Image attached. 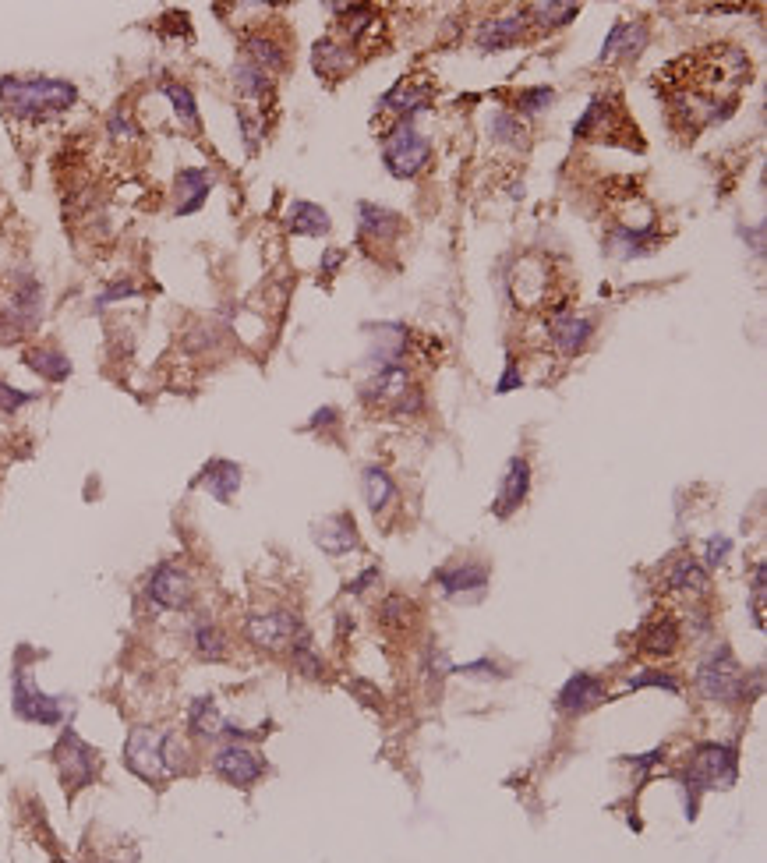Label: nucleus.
<instances>
[{
  "mask_svg": "<svg viewBox=\"0 0 767 863\" xmlns=\"http://www.w3.org/2000/svg\"><path fill=\"white\" fill-rule=\"evenodd\" d=\"M527 25H538L541 32H552L580 18V4H527L524 8Z\"/></svg>",
  "mask_w": 767,
  "mask_h": 863,
  "instance_id": "nucleus-40",
  "label": "nucleus"
},
{
  "mask_svg": "<svg viewBox=\"0 0 767 863\" xmlns=\"http://www.w3.org/2000/svg\"><path fill=\"white\" fill-rule=\"evenodd\" d=\"M145 595H149L152 605H160L167 612H181L191 605V595H195V584L191 577L174 563H160L156 570L149 573L145 581Z\"/></svg>",
  "mask_w": 767,
  "mask_h": 863,
  "instance_id": "nucleus-18",
  "label": "nucleus"
},
{
  "mask_svg": "<svg viewBox=\"0 0 767 863\" xmlns=\"http://www.w3.org/2000/svg\"><path fill=\"white\" fill-rule=\"evenodd\" d=\"M665 584H669L672 591H686V595H704L711 577H707V566L700 563V559L679 556L676 563L669 566V573H665Z\"/></svg>",
  "mask_w": 767,
  "mask_h": 863,
  "instance_id": "nucleus-35",
  "label": "nucleus"
},
{
  "mask_svg": "<svg viewBox=\"0 0 767 863\" xmlns=\"http://www.w3.org/2000/svg\"><path fill=\"white\" fill-rule=\"evenodd\" d=\"M160 89H163V96L170 100V107H174L177 121H181L184 128L191 131V135H198V131H202V117H198L195 92H191L188 85H181V82H163Z\"/></svg>",
  "mask_w": 767,
  "mask_h": 863,
  "instance_id": "nucleus-41",
  "label": "nucleus"
},
{
  "mask_svg": "<svg viewBox=\"0 0 767 863\" xmlns=\"http://www.w3.org/2000/svg\"><path fill=\"white\" fill-rule=\"evenodd\" d=\"M22 361L46 382H64L71 375V358L61 347H32V351H25Z\"/></svg>",
  "mask_w": 767,
  "mask_h": 863,
  "instance_id": "nucleus-37",
  "label": "nucleus"
},
{
  "mask_svg": "<svg viewBox=\"0 0 767 863\" xmlns=\"http://www.w3.org/2000/svg\"><path fill=\"white\" fill-rule=\"evenodd\" d=\"M160 740L163 733H156V729L135 726L128 733V743H124V768L142 782H149V786H160V782L170 779L167 768H163Z\"/></svg>",
  "mask_w": 767,
  "mask_h": 863,
  "instance_id": "nucleus-13",
  "label": "nucleus"
},
{
  "mask_svg": "<svg viewBox=\"0 0 767 863\" xmlns=\"http://www.w3.org/2000/svg\"><path fill=\"white\" fill-rule=\"evenodd\" d=\"M488 138H492L495 146H509V149H517V153H524V149L531 146V128H527L524 117H517L513 110H495V114L488 117Z\"/></svg>",
  "mask_w": 767,
  "mask_h": 863,
  "instance_id": "nucleus-33",
  "label": "nucleus"
},
{
  "mask_svg": "<svg viewBox=\"0 0 767 863\" xmlns=\"http://www.w3.org/2000/svg\"><path fill=\"white\" fill-rule=\"evenodd\" d=\"M527 492H531V464L524 457H513L506 464V474H502V485H499V496L492 503V513L499 520H509L513 513L524 506Z\"/></svg>",
  "mask_w": 767,
  "mask_h": 863,
  "instance_id": "nucleus-24",
  "label": "nucleus"
},
{
  "mask_svg": "<svg viewBox=\"0 0 767 863\" xmlns=\"http://www.w3.org/2000/svg\"><path fill=\"white\" fill-rule=\"evenodd\" d=\"M506 287L520 308H548L555 294V262L541 252L520 255L513 273H506Z\"/></svg>",
  "mask_w": 767,
  "mask_h": 863,
  "instance_id": "nucleus-9",
  "label": "nucleus"
},
{
  "mask_svg": "<svg viewBox=\"0 0 767 863\" xmlns=\"http://www.w3.org/2000/svg\"><path fill=\"white\" fill-rule=\"evenodd\" d=\"M230 82H234V89L251 103H269V100H273V78H269L262 68H255L251 61H244V57L234 64V68H230Z\"/></svg>",
  "mask_w": 767,
  "mask_h": 863,
  "instance_id": "nucleus-34",
  "label": "nucleus"
},
{
  "mask_svg": "<svg viewBox=\"0 0 767 863\" xmlns=\"http://www.w3.org/2000/svg\"><path fill=\"white\" fill-rule=\"evenodd\" d=\"M213 191V174L202 167H184L174 177V216H191L206 206Z\"/></svg>",
  "mask_w": 767,
  "mask_h": 863,
  "instance_id": "nucleus-27",
  "label": "nucleus"
},
{
  "mask_svg": "<svg viewBox=\"0 0 767 863\" xmlns=\"http://www.w3.org/2000/svg\"><path fill=\"white\" fill-rule=\"evenodd\" d=\"M435 96L432 78H425V71H414V75H403L393 89L379 100V110H389L396 114V121H418L421 114L428 110Z\"/></svg>",
  "mask_w": 767,
  "mask_h": 863,
  "instance_id": "nucleus-15",
  "label": "nucleus"
},
{
  "mask_svg": "<svg viewBox=\"0 0 767 863\" xmlns=\"http://www.w3.org/2000/svg\"><path fill=\"white\" fill-rule=\"evenodd\" d=\"M644 687H658V690H669L672 697L683 694L676 676H669L665 669H640V673L626 676V690H644Z\"/></svg>",
  "mask_w": 767,
  "mask_h": 863,
  "instance_id": "nucleus-45",
  "label": "nucleus"
},
{
  "mask_svg": "<svg viewBox=\"0 0 767 863\" xmlns=\"http://www.w3.org/2000/svg\"><path fill=\"white\" fill-rule=\"evenodd\" d=\"M665 245V234H661L658 220L651 223H616L605 230V255L619 262H633V259H647L658 248Z\"/></svg>",
  "mask_w": 767,
  "mask_h": 863,
  "instance_id": "nucleus-12",
  "label": "nucleus"
},
{
  "mask_svg": "<svg viewBox=\"0 0 767 863\" xmlns=\"http://www.w3.org/2000/svg\"><path fill=\"white\" fill-rule=\"evenodd\" d=\"M608 697V687L601 676L594 673H573L570 680L562 683L559 687V697H555V704H559L562 715H587L591 708H598L601 701Z\"/></svg>",
  "mask_w": 767,
  "mask_h": 863,
  "instance_id": "nucleus-21",
  "label": "nucleus"
},
{
  "mask_svg": "<svg viewBox=\"0 0 767 863\" xmlns=\"http://www.w3.org/2000/svg\"><path fill=\"white\" fill-rule=\"evenodd\" d=\"M375 581H382V573L375 570V566H368V570L361 573V577H354V581H347V588H343V591H347V595H361V591H368Z\"/></svg>",
  "mask_w": 767,
  "mask_h": 863,
  "instance_id": "nucleus-55",
  "label": "nucleus"
},
{
  "mask_svg": "<svg viewBox=\"0 0 767 863\" xmlns=\"http://www.w3.org/2000/svg\"><path fill=\"white\" fill-rule=\"evenodd\" d=\"M555 103V89L552 85H534V89H524V92H517V96H513V114L517 117H538V114H545L548 107H552Z\"/></svg>",
  "mask_w": 767,
  "mask_h": 863,
  "instance_id": "nucleus-43",
  "label": "nucleus"
},
{
  "mask_svg": "<svg viewBox=\"0 0 767 863\" xmlns=\"http://www.w3.org/2000/svg\"><path fill=\"white\" fill-rule=\"evenodd\" d=\"M573 135L591 138V142H608V146H626V149H644V138L637 135V124L626 114V103L619 100V92H598L587 110L573 124Z\"/></svg>",
  "mask_w": 767,
  "mask_h": 863,
  "instance_id": "nucleus-5",
  "label": "nucleus"
},
{
  "mask_svg": "<svg viewBox=\"0 0 767 863\" xmlns=\"http://www.w3.org/2000/svg\"><path fill=\"white\" fill-rule=\"evenodd\" d=\"M312 538H315V545L333 559L347 556V552H354L357 545H361V538H357V524H354L350 513H333V517L319 520V524L312 527Z\"/></svg>",
  "mask_w": 767,
  "mask_h": 863,
  "instance_id": "nucleus-26",
  "label": "nucleus"
},
{
  "mask_svg": "<svg viewBox=\"0 0 767 863\" xmlns=\"http://www.w3.org/2000/svg\"><path fill=\"white\" fill-rule=\"evenodd\" d=\"M697 690L711 701H753V694H760V683L750 687V676L743 673V665L736 662L729 644H714L711 655L700 662L697 669Z\"/></svg>",
  "mask_w": 767,
  "mask_h": 863,
  "instance_id": "nucleus-7",
  "label": "nucleus"
},
{
  "mask_svg": "<svg viewBox=\"0 0 767 863\" xmlns=\"http://www.w3.org/2000/svg\"><path fill=\"white\" fill-rule=\"evenodd\" d=\"M527 36V18L524 11H513V15H499V18H485L478 25V43L481 54H502V50H513L520 39Z\"/></svg>",
  "mask_w": 767,
  "mask_h": 863,
  "instance_id": "nucleus-22",
  "label": "nucleus"
},
{
  "mask_svg": "<svg viewBox=\"0 0 767 863\" xmlns=\"http://www.w3.org/2000/svg\"><path fill=\"white\" fill-rule=\"evenodd\" d=\"M435 584L449 602H481L488 591V566L485 563H453L435 570Z\"/></svg>",
  "mask_w": 767,
  "mask_h": 863,
  "instance_id": "nucleus-20",
  "label": "nucleus"
},
{
  "mask_svg": "<svg viewBox=\"0 0 767 863\" xmlns=\"http://www.w3.org/2000/svg\"><path fill=\"white\" fill-rule=\"evenodd\" d=\"M283 227L294 237H326L329 230H333V220H329V213L319 202L297 199V202H290L287 213H283Z\"/></svg>",
  "mask_w": 767,
  "mask_h": 863,
  "instance_id": "nucleus-31",
  "label": "nucleus"
},
{
  "mask_svg": "<svg viewBox=\"0 0 767 863\" xmlns=\"http://www.w3.org/2000/svg\"><path fill=\"white\" fill-rule=\"evenodd\" d=\"M382 167L396 181H414L432 163V142L418 128V121H393V128L382 131Z\"/></svg>",
  "mask_w": 767,
  "mask_h": 863,
  "instance_id": "nucleus-8",
  "label": "nucleus"
},
{
  "mask_svg": "<svg viewBox=\"0 0 767 863\" xmlns=\"http://www.w3.org/2000/svg\"><path fill=\"white\" fill-rule=\"evenodd\" d=\"M43 322V283L29 269H11L0 276V344L29 337Z\"/></svg>",
  "mask_w": 767,
  "mask_h": 863,
  "instance_id": "nucleus-3",
  "label": "nucleus"
},
{
  "mask_svg": "<svg viewBox=\"0 0 767 863\" xmlns=\"http://www.w3.org/2000/svg\"><path fill=\"white\" fill-rule=\"evenodd\" d=\"M361 492H365V503H368V510H372V517H379V520L386 517L396 506V499H400L393 474L382 464H368L365 471H361Z\"/></svg>",
  "mask_w": 767,
  "mask_h": 863,
  "instance_id": "nucleus-30",
  "label": "nucleus"
},
{
  "mask_svg": "<svg viewBox=\"0 0 767 863\" xmlns=\"http://www.w3.org/2000/svg\"><path fill=\"white\" fill-rule=\"evenodd\" d=\"M54 764H57V775H61L64 789H68V796H75L78 789L92 786V782L99 779V768H103L96 747H89V743H85L71 726L64 729L61 740H57Z\"/></svg>",
  "mask_w": 767,
  "mask_h": 863,
  "instance_id": "nucleus-11",
  "label": "nucleus"
},
{
  "mask_svg": "<svg viewBox=\"0 0 767 863\" xmlns=\"http://www.w3.org/2000/svg\"><path fill=\"white\" fill-rule=\"evenodd\" d=\"M11 708H15V715L22 722H32V726H61L64 718H68L71 704L64 697L43 694L29 669L18 665L15 676H11Z\"/></svg>",
  "mask_w": 767,
  "mask_h": 863,
  "instance_id": "nucleus-10",
  "label": "nucleus"
},
{
  "mask_svg": "<svg viewBox=\"0 0 767 863\" xmlns=\"http://www.w3.org/2000/svg\"><path fill=\"white\" fill-rule=\"evenodd\" d=\"M453 673H460V676H474V680H506L509 669H502V665H495L492 658H478V662L453 665Z\"/></svg>",
  "mask_w": 767,
  "mask_h": 863,
  "instance_id": "nucleus-47",
  "label": "nucleus"
},
{
  "mask_svg": "<svg viewBox=\"0 0 767 863\" xmlns=\"http://www.w3.org/2000/svg\"><path fill=\"white\" fill-rule=\"evenodd\" d=\"M591 337H594V319H587V315L559 312V315H548V322H545V344L566 361L584 354Z\"/></svg>",
  "mask_w": 767,
  "mask_h": 863,
  "instance_id": "nucleus-17",
  "label": "nucleus"
},
{
  "mask_svg": "<svg viewBox=\"0 0 767 863\" xmlns=\"http://www.w3.org/2000/svg\"><path fill=\"white\" fill-rule=\"evenodd\" d=\"M729 552H732V538L711 535L704 545V566H722L725 559H729Z\"/></svg>",
  "mask_w": 767,
  "mask_h": 863,
  "instance_id": "nucleus-49",
  "label": "nucleus"
},
{
  "mask_svg": "<svg viewBox=\"0 0 767 863\" xmlns=\"http://www.w3.org/2000/svg\"><path fill=\"white\" fill-rule=\"evenodd\" d=\"M32 400H36V393H22L15 386H8V382H0V414H18Z\"/></svg>",
  "mask_w": 767,
  "mask_h": 863,
  "instance_id": "nucleus-48",
  "label": "nucleus"
},
{
  "mask_svg": "<svg viewBox=\"0 0 767 863\" xmlns=\"http://www.w3.org/2000/svg\"><path fill=\"white\" fill-rule=\"evenodd\" d=\"M213 772L220 775L223 782H230V786L248 789L266 775V761H262L259 750L248 747V743H227V747H220L213 754Z\"/></svg>",
  "mask_w": 767,
  "mask_h": 863,
  "instance_id": "nucleus-16",
  "label": "nucleus"
},
{
  "mask_svg": "<svg viewBox=\"0 0 767 863\" xmlns=\"http://www.w3.org/2000/svg\"><path fill=\"white\" fill-rule=\"evenodd\" d=\"M647 39H651V29L647 22H616L608 29L605 36V46H601L598 54V64H608V61H637L644 54Z\"/></svg>",
  "mask_w": 767,
  "mask_h": 863,
  "instance_id": "nucleus-23",
  "label": "nucleus"
},
{
  "mask_svg": "<svg viewBox=\"0 0 767 863\" xmlns=\"http://www.w3.org/2000/svg\"><path fill=\"white\" fill-rule=\"evenodd\" d=\"M357 397H361V404L375 407V411L396 414V418H411V414L425 411V393H421V386L411 379V372L403 365L379 368L372 379L361 382Z\"/></svg>",
  "mask_w": 767,
  "mask_h": 863,
  "instance_id": "nucleus-6",
  "label": "nucleus"
},
{
  "mask_svg": "<svg viewBox=\"0 0 767 863\" xmlns=\"http://www.w3.org/2000/svg\"><path fill=\"white\" fill-rule=\"evenodd\" d=\"M343 262H347V252H343V248L326 245V252H322L319 266H322V273H336V269H340Z\"/></svg>",
  "mask_w": 767,
  "mask_h": 863,
  "instance_id": "nucleus-57",
  "label": "nucleus"
},
{
  "mask_svg": "<svg viewBox=\"0 0 767 863\" xmlns=\"http://www.w3.org/2000/svg\"><path fill=\"white\" fill-rule=\"evenodd\" d=\"M425 665H428V676H432V683H435V680H446V676L453 673V665H449L446 651H435V648H428V658H425Z\"/></svg>",
  "mask_w": 767,
  "mask_h": 863,
  "instance_id": "nucleus-54",
  "label": "nucleus"
},
{
  "mask_svg": "<svg viewBox=\"0 0 767 863\" xmlns=\"http://www.w3.org/2000/svg\"><path fill=\"white\" fill-rule=\"evenodd\" d=\"M223 726H227V718L220 715L213 697H195L188 704V733L198 736V740H213V736H223Z\"/></svg>",
  "mask_w": 767,
  "mask_h": 863,
  "instance_id": "nucleus-36",
  "label": "nucleus"
},
{
  "mask_svg": "<svg viewBox=\"0 0 767 863\" xmlns=\"http://www.w3.org/2000/svg\"><path fill=\"white\" fill-rule=\"evenodd\" d=\"M160 754H163V768H167V775H184V772H191V750H188V743H184L177 733H163Z\"/></svg>",
  "mask_w": 767,
  "mask_h": 863,
  "instance_id": "nucleus-44",
  "label": "nucleus"
},
{
  "mask_svg": "<svg viewBox=\"0 0 767 863\" xmlns=\"http://www.w3.org/2000/svg\"><path fill=\"white\" fill-rule=\"evenodd\" d=\"M290 655H294L297 673L308 676V680H319L322 669H326V665H322V655L315 651V644H312V634H308L304 627H301V634L290 641Z\"/></svg>",
  "mask_w": 767,
  "mask_h": 863,
  "instance_id": "nucleus-42",
  "label": "nucleus"
},
{
  "mask_svg": "<svg viewBox=\"0 0 767 863\" xmlns=\"http://www.w3.org/2000/svg\"><path fill=\"white\" fill-rule=\"evenodd\" d=\"M237 121H241L244 149L255 156V153H259V146H262V135H266V121H262V114H251L248 107L237 110Z\"/></svg>",
  "mask_w": 767,
  "mask_h": 863,
  "instance_id": "nucleus-46",
  "label": "nucleus"
},
{
  "mask_svg": "<svg viewBox=\"0 0 767 863\" xmlns=\"http://www.w3.org/2000/svg\"><path fill=\"white\" fill-rule=\"evenodd\" d=\"M626 761L633 764V768H637V772H651L654 764H661L665 761V750H647V754H637V757H626Z\"/></svg>",
  "mask_w": 767,
  "mask_h": 863,
  "instance_id": "nucleus-56",
  "label": "nucleus"
},
{
  "mask_svg": "<svg viewBox=\"0 0 767 863\" xmlns=\"http://www.w3.org/2000/svg\"><path fill=\"white\" fill-rule=\"evenodd\" d=\"M244 61H251L255 68H262L269 78L280 75V71H287L290 57H287V46L280 43L276 36H269V32H244Z\"/></svg>",
  "mask_w": 767,
  "mask_h": 863,
  "instance_id": "nucleus-29",
  "label": "nucleus"
},
{
  "mask_svg": "<svg viewBox=\"0 0 767 863\" xmlns=\"http://www.w3.org/2000/svg\"><path fill=\"white\" fill-rule=\"evenodd\" d=\"M135 294H138V283H131V280H121V283H114V287H107V291L99 294V298H96V305H92V312H99V308L114 305V301H121V298H135Z\"/></svg>",
  "mask_w": 767,
  "mask_h": 863,
  "instance_id": "nucleus-50",
  "label": "nucleus"
},
{
  "mask_svg": "<svg viewBox=\"0 0 767 863\" xmlns=\"http://www.w3.org/2000/svg\"><path fill=\"white\" fill-rule=\"evenodd\" d=\"M354 64H357V50L343 43V39L322 36L319 43L312 46V68L322 82H326V78L329 82H340V78H347L350 71H354Z\"/></svg>",
  "mask_w": 767,
  "mask_h": 863,
  "instance_id": "nucleus-25",
  "label": "nucleus"
},
{
  "mask_svg": "<svg viewBox=\"0 0 767 863\" xmlns=\"http://www.w3.org/2000/svg\"><path fill=\"white\" fill-rule=\"evenodd\" d=\"M520 386H524V375H520V368H517V358H509L502 375L495 379V393H513V390H520Z\"/></svg>",
  "mask_w": 767,
  "mask_h": 863,
  "instance_id": "nucleus-52",
  "label": "nucleus"
},
{
  "mask_svg": "<svg viewBox=\"0 0 767 863\" xmlns=\"http://www.w3.org/2000/svg\"><path fill=\"white\" fill-rule=\"evenodd\" d=\"M750 82V57L732 43H711L658 71V85H665L661 100L672 128L693 138L704 128L729 121L739 110V92Z\"/></svg>",
  "mask_w": 767,
  "mask_h": 863,
  "instance_id": "nucleus-1",
  "label": "nucleus"
},
{
  "mask_svg": "<svg viewBox=\"0 0 767 863\" xmlns=\"http://www.w3.org/2000/svg\"><path fill=\"white\" fill-rule=\"evenodd\" d=\"M375 612H379V627L382 630H389V634H403V630H411L418 605H414L407 595H386Z\"/></svg>",
  "mask_w": 767,
  "mask_h": 863,
  "instance_id": "nucleus-39",
  "label": "nucleus"
},
{
  "mask_svg": "<svg viewBox=\"0 0 767 863\" xmlns=\"http://www.w3.org/2000/svg\"><path fill=\"white\" fill-rule=\"evenodd\" d=\"M336 421H340L336 407H319V411L312 414V421H308V428H326V425H336Z\"/></svg>",
  "mask_w": 767,
  "mask_h": 863,
  "instance_id": "nucleus-58",
  "label": "nucleus"
},
{
  "mask_svg": "<svg viewBox=\"0 0 767 863\" xmlns=\"http://www.w3.org/2000/svg\"><path fill=\"white\" fill-rule=\"evenodd\" d=\"M78 103V89L64 78H0V110L15 121L43 124L50 117H61Z\"/></svg>",
  "mask_w": 767,
  "mask_h": 863,
  "instance_id": "nucleus-2",
  "label": "nucleus"
},
{
  "mask_svg": "<svg viewBox=\"0 0 767 863\" xmlns=\"http://www.w3.org/2000/svg\"><path fill=\"white\" fill-rule=\"evenodd\" d=\"M637 641H640V651H647V655H658V658L672 655V651L679 648V623L672 616H665V612H661V616H651L644 627H640Z\"/></svg>",
  "mask_w": 767,
  "mask_h": 863,
  "instance_id": "nucleus-32",
  "label": "nucleus"
},
{
  "mask_svg": "<svg viewBox=\"0 0 767 863\" xmlns=\"http://www.w3.org/2000/svg\"><path fill=\"white\" fill-rule=\"evenodd\" d=\"M739 779V754L729 743H700L693 750L679 786L686 789V818H697V800L707 789H729Z\"/></svg>",
  "mask_w": 767,
  "mask_h": 863,
  "instance_id": "nucleus-4",
  "label": "nucleus"
},
{
  "mask_svg": "<svg viewBox=\"0 0 767 863\" xmlns=\"http://www.w3.org/2000/svg\"><path fill=\"white\" fill-rule=\"evenodd\" d=\"M400 234H403V216L400 213L379 206V202H357V237H361L365 252H375V248H393Z\"/></svg>",
  "mask_w": 767,
  "mask_h": 863,
  "instance_id": "nucleus-19",
  "label": "nucleus"
},
{
  "mask_svg": "<svg viewBox=\"0 0 767 863\" xmlns=\"http://www.w3.org/2000/svg\"><path fill=\"white\" fill-rule=\"evenodd\" d=\"M107 128H110V135H114L117 142H131V138H138V128L128 121V114H124V110H114V114H110Z\"/></svg>",
  "mask_w": 767,
  "mask_h": 863,
  "instance_id": "nucleus-53",
  "label": "nucleus"
},
{
  "mask_svg": "<svg viewBox=\"0 0 767 863\" xmlns=\"http://www.w3.org/2000/svg\"><path fill=\"white\" fill-rule=\"evenodd\" d=\"M244 634H248V641L255 644V648L283 651V648H290V641H294L297 634H301V623H297V616L287 609L248 612Z\"/></svg>",
  "mask_w": 767,
  "mask_h": 863,
  "instance_id": "nucleus-14",
  "label": "nucleus"
},
{
  "mask_svg": "<svg viewBox=\"0 0 767 863\" xmlns=\"http://www.w3.org/2000/svg\"><path fill=\"white\" fill-rule=\"evenodd\" d=\"M764 573V563L753 566V623H757V630H764Z\"/></svg>",
  "mask_w": 767,
  "mask_h": 863,
  "instance_id": "nucleus-51",
  "label": "nucleus"
},
{
  "mask_svg": "<svg viewBox=\"0 0 767 863\" xmlns=\"http://www.w3.org/2000/svg\"><path fill=\"white\" fill-rule=\"evenodd\" d=\"M241 464H234V460H223V457H216V460H209L206 467H202V474H198L195 482V489H206L209 496L216 499V503H230V499L237 496V489H241Z\"/></svg>",
  "mask_w": 767,
  "mask_h": 863,
  "instance_id": "nucleus-28",
  "label": "nucleus"
},
{
  "mask_svg": "<svg viewBox=\"0 0 767 863\" xmlns=\"http://www.w3.org/2000/svg\"><path fill=\"white\" fill-rule=\"evenodd\" d=\"M191 641H195V655L202 658V662H223L230 651L227 634H223V627L213 623V619H198L195 630H191Z\"/></svg>",
  "mask_w": 767,
  "mask_h": 863,
  "instance_id": "nucleus-38",
  "label": "nucleus"
}]
</instances>
